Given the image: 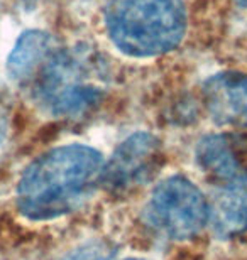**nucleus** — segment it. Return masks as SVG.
Masks as SVG:
<instances>
[{"mask_svg": "<svg viewBox=\"0 0 247 260\" xmlns=\"http://www.w3.org/2000/svg\"><path fill=\"white\" fill-rule=\"evenodd\" d=\"M103 155L81 144L54 147L25 168L17 186V205L36 221L52 220L81 206L103 174Z\"/></svg>", "mask_w": 247, "mask_h": 260, "instance_id": "f257e3e1", "label": "nucleus"}, {"mask_svg": "<svg viewBox=\"0 0 247 260\" xmlns=\"http://www.w3.org/2000/svg\"><path fill=\"white\" fill-rule=\"evenodd\" d=\"M105 27L115 48L132 58L170 53L186 32L181 0H108Z\"/></svg>", "mask_w": 247, "mask_h": 260, "instance_id": "f03ea898", "label": "nucleus"}, {"mask_svg": "<svg viewBox=\"0 0 247 260\" xmlns=\"http://www.w3.org/2000/svg\"><path fill=\"white\" fill-rule=\"evenodd\" d=\"M36 76L39 103L61 118L85 115L107 91V68L88 48L54 51Z\"/></svg>", "mask_w": 247, "mask_h": 260, "instance_id": "7ed1b4c3", "label": "nucleus"}, {"mask_svg": "<svg viewBox=\"0 0 247 260\" xmlns=\"http://www.w3.org/2000/svg\"><path fill=\"white\" fill-rule=\"evenodd\" d=\"M146 218L162 235L186 240L195 237L208 221V203L190 179L171 176L152 191Z\"/></svg>", "mask_w": 247, "mask_h": 260, "instance_id": "20e7f679", "label": "nucleus"}, {"mask_svg": "<svg viewBox=\"0 0 247 260\" xmlns=\"http://www.w3.org/2000/svg\"><path fill=\"white\" fill-rule=\"evenodd\" d=\"M161 159L159 140L148 132H138L125 139L105 162L102 181L112 191L134 189L156 174Z\"/></svg>", "mask_w": 247, "mask_h": 260, "instance_id": "39448f33", "label": "nucleus"}, {"mask_svg": "<svg viewBox=\"0 0 247 260\" xmlns=\"http://www.w3.org/2000/svg\"><path fill=\"white\" fill-rule=\"evenodd\" d=\"M208 115L220 127H247V75L222 71L203 83Z\"/></svg>", "mask_w": 247, "mask_h": 260, "instance_id": "423d86ee", "label": "nucleus"}, {"mask_svg": "<svg viewBox=\"0 0 247 260\" xmlns=\"http://www.w3.org/2000/svg\"><path fill=\"white\" fill-rule=\"evenodd\" d=\"M212 203H208V220L220 237H234L247 230V171L229 178L213 179Z\"/></svg>", "mask_w": 247, "mask_h": 260, "instance_id": "0eeeda50", "label": "nucleus"}, {"mask_svg": "<svg viewBox=\"0 0 247 260\" xmlns=\"http://www.w3.org/2000/svg\"><path fill=\"white\" fill-rule=\"evenodd\" d=\"M54 53V41L43 30H28L17 39L7 58L10 80L24 83L39 73Z\"/></svg>", "mask_w": 247, "mask_h": 260, "instance_id": "6e6552de", "label": "nucleus"}, {"mask_svg": "<svg viewBox=\"0 0 247 260\" xmlns=\"http://www.w3.org/2000/svg\"><path fill=\"white\" fill-rule=\"evenodd\" d=\"M112 248H108L105 243L93 242L70 253V257L66 260H112Z\"/></svg>", "mask_w": 247, "mask_h": 260, "instance_id": "1a4fd4ad", "label": "nucleus"}, {"mask_svg": "<svg viewBox=\"0 0 247 260\" xmlns=\"http://www.w3.org/2000/svg\"><path fill=\"white\" fill-rule=\"evenodd\" d=\"M235 4H239V5H242V7H247V0H234Z\"/></svg>", "mask_w": 247, "mask_h": 260, "instance_id": "9d476101", "label": "nucleus"}, {"mask_svg": "<svg viewBox=\"0 0 247 260\" xmlns=\"http://www.w3.org/2000/svg\"><path fill=\"white\" fill-rule=\"evenodd\" d=\"M129 260H138V258H129Z\"/></svg>", "mask_w": 247, "mask_h": 260, "instance_id": "9b49d317", "label": "nucleus"}]
</instances>
